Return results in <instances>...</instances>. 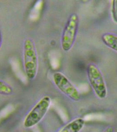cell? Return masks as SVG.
Listing matches in <instances>:
<instances>
[{
	"label": "cell",
	"mask_w": 117,
	"mask_h": 132,
	"mask_svg": "<svg viewBox=\"0 0 117 132\" xmlns=\"http://www.w3.org/2000/svg\"><path fill=\"white\" fill-rule=\"evenodd\" d=\"M102 39L106 45L117 52V36L112 34L106 33L102 36Z\"/></svg>",
	"instance_id": "7"
},
{
	"label": "cell",
	"mask_w": 117,
	"mask_h": 132,
	"mask_svg": "<svg viewBox=\"0 0 117 132\" xmlns=\"http://www.w3.org/2000/svg\"><path fill=\"white\" fill-rule=\"evenodd\" d=\"M51 99L49 96L41 98L26 116L23 126L27 128L35 126L42 120L51 105Z\"/></svg>",
	"instance_id": "2"
},
{
	"label": "cell",
	"mask_w": 117,
	"mask_h": 132,
	"mask_svg": "<svg viewBox=\"0 0 117 132\" xmlns=\"http://www.w3.org/2000/svg\"><path fill=\"white\" fill-rule=\"evenodd\" d=\"M13 93V89L9 85L0 80V94L9 95Z\"/></svg>",
	"instance_id": "8"
},
{
	"label": "cell",
	"mask_w": 117,
	"mask_h": 132,
	"mask_svg": "<svg viewBox=\"0 0 117 132\" xmlns=\"http://www.w3.org/2000/svg\"><path fill=\"white\" fill-rule=\"evenodd\" d=\"M102 132H114V128L112 126H107Z\"/></svg>",
	"instance_id": "10"
},
{
	"label": "cell",
	"mask_w": 117,
	"mask_h": 132,
	"mask_svg": "<svg viewBox=\"0 0 117 132\" xmlns=\"http://www.w3.org/2000/svg\"><path fill=\"white\" fill-rule=\"evenodd\" d=\"M86 124V121L82 118H78L66 125L58 132H80Z\"/></svg>",
	"instance_id": "6"
},
{
	"label": "cell",
	"mask_w": 117,
	"mask_h": 132,
	"mask_svg": "<svg viewBox=\"0 0 117 132\" xmlns=\"http://www.w3.org/2000/svg\"><path fill=\"white\" fill-rule=\"evenodd\" d=\"M78 17L76 14H73L69 17L61 38V46L65 51H68L72 48L78 31Z\"/></svg>",
	"instance_id": "4"
},
{
	"label": "cell",
	"mask_w": 117,
	"mask_h": 132,
	"mask_svg": "<svg viewBox=\"0 0 117 132\" xmlns=\"http://www.w3.org/2000/svg\"><path fill=\"white\" fill-rule=\"evenodd\" d=\"M112 2V13L113 18L115 22L117 23V0H114Z\"/></svg>",
	"instance_id": "9"
},
{
	"label": "cell",
	"mask_w": 117,
	"mask_h": 132,
	"mask_svg": "<svg viewBox=\"0 0 117 132\" xmlns=\"http://www.w3.org/2000/svg\"><path fill=\"white\" fill-rule=\"evenodd\" d=\"M1 45H2V39H1V36H0V48H1Z\"/></svg>",
	"instance_id": "11"
},
{
	"label": "cell",
	"mask_w": 117,
	"mask_h": 132,
	"mask_svg": "<svg viewBox=\"0 0 117 132\" xmlns=\"http://www.w3.org/2000/svg\"><path fill=\"white\" fill-rule=\"evenodd\" d=\"M87 75L89 82L96 96L104 99L107 95V89L104 77L97 67L93 63L87 68Z\"/></svg>",
	"instance_id": "3"
},
{
	"label": "cell",
	"mask_w": 117,
	"mask_h": 132,
	"mask_svg": "<svg viewBox=\"0 0 117 132\" xmlns=\"http://www.w3.org/2000/svg\"><path fill=\"white\" fill-rule=\"evenodd\" d=\"M54 83L58 89L74 101H79L81 96L76 88L68 78L60 72H56L53 76Z\"/></svg>",
	"instance_id": "5"
},
{
	"label": "cell",
	"mask_w": 117,
	"mask_h": 132,
	"mask_svg": "<svg viewBox=\"0 0 117 132\" xmlns=\"http://www.w3.org/2000/svg\"><path fill=\"white\" fill-rule=\"evenodd\" d=\"M23 62L26 75L29 78L33 79L38 72V55L34 42L29 38L24 42Z\"/></svg>",
	"instance_id": "1"
}]
</instances>
